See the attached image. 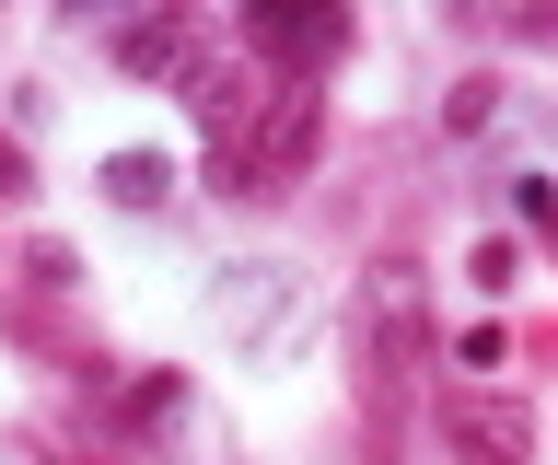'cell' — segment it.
<instances>
[{
  "label": "cell",
  "mask_w": 558,
  "mask_h": 465,
  "mask_svg": "<svg viewBox=\"0 0 558 465\" xmlns=\"http://www.w3.org/2000/svg\"><path fill=\"white\" fill-rule=\"evenodd\" d=\"M430 360H442V338H430V268H418L408 245H384L373 268H361V291H349V372H361V407L396 419V407L430 384Z\"/></svg>",
  "instance_id": "1"
},
{
  "label": "cell",
  "mask_w": 558,
  "mask_h": 465,
  "mask_svg": "<svg viewBox=\"0 0 558 465\" xmlns=\"http://www.w3.org/2000/svg\"><path fill=\"white\" fill-rule=\"evenodd\" d=\"M326 151V82H279V106L256 117V140L209 163V198H291Z\"/></svg>",
  "instance_id": "2"
},
{
  "label": "cell",
  "mask_w": 558,
  "mask_h": 465,
  "mask_svg": "<svg viewBox=\"0 0 558 465\" xmlns=\"http://www.w3.org/2000/svg\"><path fill=\"white\" fill-rule=\"evenodd\" d=\"M303 315H314V291H303V268H279V256H233V268L209 280V326H221L244 360L291 350V338H303Z\"/></svg>",
  "instance_id": "3"
},
{
  "label": "cell",
  "mask_w": 558,
  "mask_h": 465,
  "mask_svg": "<svg viewBox=\"0 0 558 465\" xmlns=\"http://www.w3.org/2000/svg\"><path fill=\"white\" fill-rule=\"evenodd\" d=\"M430 430H442L453 465H535V407L512 384H442L430 395Z\"/></svg>",
  "instance_id": "4"
},
{
  "label": "cell",
  "mask_w": 558,
  "mask_h": 465,
  "mask_svg": "<svg viewBox=\"0 0 558 465\" xmlns=\"http://www.w3.org/2000/svg\"><path fill=\"white\" fill-rule=\"evenodd\" d=\"M174 94H186V117H198L209 163H221V151H244V140H256V117L279 106V82L256 71L244 47H209V59H198V71H186V82H174Z\"/></svg>",
  "instance_id": "5"
},
{
  "label": "cell",
  "mask_w": 558,
  "mask_h": 465,
  "mask_svg": "<svg viewBox=\"0 0 558 465\" xmlns=\"http://www.w3.org/2000/svg\"><path fill=\"white\" fill-rule=\"evenodd\" d=\"M349 47H361L349 12H244V59H256L268 82H326Z\"/></svg>",
  "instance_id": "6"
},
{
  "label": "cell",
  "mask_w": 558,
  "mask_h": 465,
  "mask_svg": "<svg viewBox=\"0 0 558 465\" xmlns=\"http://www.w3.org/2000/svg\"><path fill=\"white\" fill-rule=\"evenodd\" d=\"M105 59L129 82H186L209 59V24L198 12H140V24H105Z\"/></svg>",
  "instance_id": "7"
},
{
  "label": "cell",
  "mask_w": 558,
  "mask_h": 465,
  "mask_svg": "<svg viewBox=\"0 0 558 465\" xmlns=\"http://www.w3.org/2000/svg\"><path fill=\"white\" fill-rule=\"evenodd\" d=\"M12 454H24V465H129V454H117V430H82V419H12Z\"/></svg>",
  "instance_id": "8"
},
{
  "label": "cell",
  "mask_w": 558,
  "mask_h": 465,
  "mask_svg": "<svg viewBox=\"0 0 558 465\" xmlns=\"http://www.w3.org/2000/svg\"><path fill=\"white\" fill-rule=\"evenodd\" d=\"M105 210H129V221H151V210H174V163L163 151H105Z\"/></svg>",
  "instance_id": "9"
},
{
  "label": "cell",
  "mask_w": 558,
  "mask_h": 465,
  "mask_svg": "<svg viewBox=\"0 0 558 465\" xmlns=\"http://www.w3.org/2000/svg\"><path fill=\"white\" fill-rule=\"evenodd\" d=\"M500 117H512V82H500V71H465L442 94V140H488Z\"/></svg>",
  "instance_id": "10"
},
{
  "label": "cell",
  "mask_w": 558,
  "mask_h": 465,
  "mask_svg": "<svg viewBox=\"0 0 558 465\" xmlns=\"http://www.w3.org/2000/svg\"><path fill=\"white\" fill-rule=\"evenodd\" d=\"M465 24H477V36H512V47H547V59H558V12H523V0H477Z\"/></svg>",
  "instance_id": "11"
},
{
  "label": "cell",
  "mask_w": 558,
  "mask_h": 465,
  "mask_svg": "<svg viewBox=\"0 0 558 465\" xmlns=\"http://www.w3.org/2000/svg\"><path fill=\"white\" fill-rule=\"evenodd\" d=\"M24 291H47V303H70V291H82V256H70L59 233H35V245H24Z\"/></svg>",
  "instance_id": "12"
},
{
  "label": "cell",
  "mask_w": 558,
  "mask_h": 465,
  "mask_svg": "<svg viewBox=\"0 0 558 465\" xmlns=\"http://www.w3.org/2000/svg\"><path fill=\"white\" fill-rule=\"evenodd\" d=\"M465 280H477V291H512V280H523V245H512V233H477Z\"/></svg>",
  "instance_id": "13"
},
{
  "label": "cell",
  "mask_w": 558,
  "mask_h": 465,
  "mask_svg": "<svg viewBox=\"0 0 558 465\" xmlns=\"http://www.w3.org/2000/svg\"><path fill=\"white\" fill-rule=\"evenodd\" d=\"M24 198H35V151L0 129V210H24Z\"/></svg>",
  "instance_id": "14"
},
{
  "label": "cell",
  "mask_w": 558,
  "mask_h": 465,
  "mask_svg": "<svg viewBox=\"0 0 558 465\" xmlns=\"http://www.w3.org/2000/svg\"><path fill=\"white\" fill-rule=\"evenodd\" d=\"M500 186H512L523 221H558V175H535V163H523V175H500Z\"/></svg>",
  "instance_id": "15"
}]
</instances>
